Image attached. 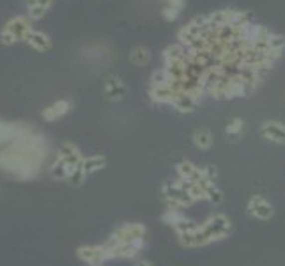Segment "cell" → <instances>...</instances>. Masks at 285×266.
Wrapping results in <instances>:
<instances>
[{
	"mask_svg": "<svg viewBox=\"0 0 285 266\" xmlns=\"http://www.w3.org/2000/svg\"><path fill=\"white\" fill-rule=\"evenodd\" d=\"M261 133L266 139H270L271 142L285 144V126L282 123H266Z\"/></svg>",
	"mask_w": 285,
	"mask_h": 266,
	"instance_id": "obj_3",
	"label": "cell"
},
{
	"mask_svg": "<svg viewBox=\"0 0 285 266\" xmlns=\"http://www.w3.org/2000/svg\"><path fill=\"white\" fill-rule=\"evenodd\" d=\"M193 142L198 149H209V147L213 146V135H211L207 130H200L195 133Z\"/></svg>",
	"mask_w": 285,
	"mask_h": 266,
	"instance_id": "obj_5",
	"label": "cell"
},
{
	"mask_svg": "<svg viewBox=\"0 0 285 266\" xmlns=\"http://www.w3.org/2000/svg\"><path fill=\"white\" fill-rule=\"evenodd\" d=\"M25 39H27L34 48H37V50H46V48L50 46V39H48V36L46 34H43V32L30 30Z\"/></svg>",
	"mask_w": 285,
	"mask_h": 266,
	"instance_id": "obj_4",
	"label": "cell"
},
{
	"mask_svg": "<svg viewBox=\"0 0 285 266\" xmlns=\"http://www.w3.org/2000/svg\"><path fill=\"white\" fill-rule=\"evenodd\" d=\"M135 266H154V263L150 261V259H147V258H140L139 261L135 263Z\"/></svg>",
	"mask_w": 285,
	"mask_h": 266,
	"instance_id": "obj_9",
	"label": "cell"
},
{
	"mask_svg": "<svg viewBox=\"0 0 285 266\" xmlns=\"http://www.w3.org/2000/svg\"><path fill=\"white\" fill-rule=\"evenodd\" d=\"M4 32L11 34L14 39H25L27 34L30 32V25H28V20H25V18H14V20H11L5 25Z\"/></svg>",
	"mask_w": 285,
	"mask_h": 266,
	"instance_id": "obj_2",
	"label": "cell"
},
{
	"mask_svg": "<svg viewBox=\"0 0 285 266\" xmlns=\"http://www.w3.org/2000/svg\"><path fill=\"white\" fill-rule=\"evenodd\" d=\"M44 14L43 7H30V18H41Z\"/></svg>",
	"mask_w": 285,
	"mask_h": 266,
	"instance_id": "obj_8",
	"label": "cell"
},
{
	"mask_svg": "<svg viewBox=\"0 0 285 266\" xmlns=\"http://www.w3.org/2000/svg\"><path fill=\"white\" fill-rule=\"evenodd\" d=\"M241 128H243V123L241 121H234V123H230L229 126H227V133L229 135H239V131H241Z\"/></svg>",
	"mask_w": 285,
	"mask_h": 266,
	"instance_id": "obj_6",
	"label": "cell"
},
{
	"mask_svg": "<svg viewBox=\"0 0 285 266\" xmlns=\"http://www.w3.org/2000/svg\"><path fill=\"white\" fill-rule=\"evenodd\" d=\"M52 0H28V7H43L46 9V5L50 4Z\"/></svg>",
	"mask_w": 285,
	"mask_h": 266,
	"instance_id": "obj_7",
	"label": "cell"
},
{
	"mask_svg": "<svg viewBox=\"0 0 285 266\" xmlns=\"http://www.w3.org/2000/svg\"><path fill=\"white\" fill-rule=\"evenodd\" d=\"M248 213L257 220H270L273 217V204L262 195H254L248 201Z\"/></svg>",
	"mask_w": 285,
	"mask_h": 266,
	"instance_id": "obj_1",
	"label": "cell"
}]
</instances>
